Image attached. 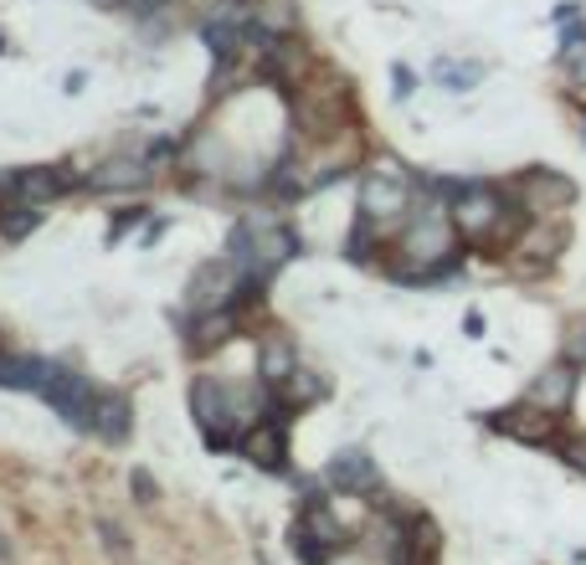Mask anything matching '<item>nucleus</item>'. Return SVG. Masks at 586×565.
<instances>
[{
    "instance_id": "1",
    "label": "nucleus",
    "mask_w": 586,
    "mask_h": 565,
    "mask_svg": "<svg viewBox=\"0 0 586 565\" xmlns=\"http://www.w3.org/2000/svg\"><path fill=\"white\" fill-rule=\"evenodd\" d=\"M458 226H452V211L443 206V201H433V195H417V206H412V216L402 222V232H396V273L412 282L422 278H437L443 268H452V257H458Z\"/></svg>"
},
{
    "instance_id": "2",
    "label": "nucleus",
    "mask_w": 586,
    "mask_h": 565,
    "mask_svg": "<svg viewBox=\"0 0 586 565\" xmlns=\"http://www.w3.org/2000/svg\"><path fill=\"white\" fill-rule=\"evenodd\" d=\"M417 206V191L396 160L381 154L361 180H355V222L361 226H381V232H402V222Z\"/></svg>"
},
{
    "instance_id": "3",
    "label": "nucleus",
    "mask_w": 586,
    "mask_h": 565,
    "mask_svg": "<svg viewBox=\"0 0 586 565\" xmlns=\"http://www.w3.org/2000/svg\"><path fill=\"white\" fill-rule=\"evenodd\" d=\"M288 253H294V237H288V226L278 216H247V222L232 232V263L242 268L247 282H263L273 268H284Z\"/></svg>"
},
{
    "instance_id": "4",
    "label": "nucleus",
    "mask_w": 586,
    "mask_h": 565,
    "mask_svg": "<svg viewBox=\"0 0 586 565\" xmlns=\"http://www.w3.org/2000/svg\"><path fill=\"white\" fill-rule=\"evenodd\" d=\"M504 191H510V201L525 211L530 222H566V211L576 206L582 185H576L566 170L535 164V170H520V175H514Z\"/></svg>"
},
{
    "instance_id": "5",
    "label": "nucleus",
    "mask_w": 586,
    "mask_h": 565,
    "mask_svg": "<svg viewBox=\"0 0 586 565\" xmlns=\"http://www.w3.org/2000/svg\"><path fill=\"white\" fill-rule=\"evenodd\" d=\"M582 365H572V360H551V365H541V371L525 381V396L520 402L541 406V412H551V417H566L576 402H582Z\"/></svg>"
},
{
    "instance_id": "6",
    "label": "nucleus",
    "mask_w": 586,
    "mask_h": 565,
    "mask_svg": "<svg viewBox=\"0 0 586 565\" xmlns=\"http://www.w3.org/2000/svg\"><path fill=\"white\" fill-rule=\"evenodd\" d=\"M566 247H572V226L566 222H530L510 253H514V268L520 273H551Z\"/></svg>"
},
{
    "instance_id": "7",
    "label": "nucleus",
    "mask_w": 586,
    "mask_h": 565,
    "mask_svg": "<svg viewBox=\"0 0 586 565\" xmlns=\"http://www.w3.org/2000/svg\"><path fill=\"white\" fill-rule=\"evenodd\" d=\"M242 268L226 257V263H201L191 273V309L195 313H222V309H237V288H242Z\"/></svg>"
},
{
    "instance_id": "8",
    "label": "nucleus",
    "mask_w": 586,
    "mask_h": 565,
    "mask_svg": "<svg viewBox=\"0 0 586 565\" xmlns=\"http://www.w3.org/2000/svg\"><path fill=\"white\" fill-rule=\"evenodd\" d=\"M494 427L525 447H561V417H551V412H541V406H530V402L499 412Z\"/></svg>"
},
{
    "instance_id": "9",
    "label": "nucleus",
    "mask_w": 586,
    "mask_h": 565,
    "mask_svg": "<svg viewBox=\"0 0 586 565\" xmlns=\"http://www.w3.org/2000/svg\"><path fill=\"white\" fill-rule=\"evenodd\" d=\"M62 191H67V175H57V170H11V185H6V195H15V206L31 211H42Z\"/></svg>"
},
{
    "instance_id": "10",
    "label": "nucleus",
    "mask_w": 586,
    "mask_h": 565,
    "mask_svg": "<svg viewBox=\"0 0 586 565\" xmlns=\"http://www.w3.org/2000/svg\"><path fill=\"white\" fill-rule=\"evenodd\" d=\"M237 452L242 458H253L257 468H284V458H288V443H284V431H278V422H257V427H247L237 437Z\"/></svg>"
},
{
    "instance_id": "11",
    "label": "nucleus",
    "mask_w": 586,
    "mask_h": 565,
    "mask_svg": "<svg viewBox=\"0 0 586 565\" xmlns=\"http://www.w3.org/2000/svg\"><path fill=\"white\" fill-rule=\"evenodd\" d=\"M330 483L340 493H365L376 489V462L365 447H345V452H334L330 458Z\"/></svg>"
},
{
    "instance_id": "12",
    "label": "nucleus",
    "mask_w": 586,
    "mask_h": 565,
    "mask_svg": "<svg viewBox=\"0 0 586 565\" xmlns=\"http://www.w3.org/2000/svg\"><path fill=\"white\" fill-rule=\"evenodd\" d=\"M273 396H278V406H288V412H303V406H315L319 396H324V375L309 371V365H294L288 381L273 386Z\"/></svg>"
},
{
    "instance_id": "13",
    "label": "nucleus",
    "mask_w": 586,
    "mask_h": 565,
    "mask_svg": "<svg viewBox=\"0 0 586 565\" xmlns=\"http://www.w3.org/2000/svg\"><path fill=\"white\" fill-rule=\"evenodd\" d=\"M237 334V309H222V313H195V334L191 344L201 350V355H211V350H222L226 340Z\"/></svg>"
},
{
    "instance_id": "14",
    "label": "nucleus",
    "mask_w": 586,
    "mask_h": 565,
    "mask_svg": "<svg viewBox=\"0 0 586 565\" xmlns=\"http://www.w3.org/2000/svg\"><path fill=\"white\" fill-rule=\"evenodd\" d=\"M88 427L98 431V437H108V443L129 437V402H124V396H98L88 412Z\"/></svg>"
},
{
    "instance_id": "15",
    "label": "nucleus",
    "mask_w": 586,
    "mask_h": 565,
    "mask_svg": "<svg viewBox=\"0 0 586 565\" xmlns=\"http://www.w3.org/2000/svg\"><path fill=\"white\" fill-rule=\"evenodd\" d=\"M98 191H139L150 185V160H108L98 175H93Z\"/></svg>"
},
{
    "instance_id": "16",
    "label": "nucleus",
    "mask_w": 586,
    "mask_h": 565,
    "mask_svg": "<svg viewBox=\"0 0 586 565\" xmlns=\"http://www.w3.org/2000/svg\"><path fill=\"white\" fill-rule=\"evenodd\" d=\"M288 371H294V350H288V340L263 334V344H257V375H263V386L288 381Z\"/></svg>"
},
{
    "instance_id": "17",
    "label": "nucleus",
    "mask_w": 586,
    "mask_h": 565,
    "mask_svg": "<svg viewBox=\"0 0 586 565\" xmlns=\"http://www.w3.org/2000/svg\"><path fill=\"white\" fill-rule=\"evenodd\" d=\"M257 26H263V36H288L294 31V21H299V11H294V0H257Z\"/></svg>"
},
{
    "instance_id": "18",
    "label": "nucleus",
    "mask_w": 586,
    "mask_h": 565,
    "mask_svg": "<svg viewBox=\"0 0 586 565\" xmlns=\"http://www.w3.org/2000/svg\"><path fill=\"white\" fill-rule=\"evenodd\" d=\"M433 73H437V83H443L448 93H468V88H479V83H483V62H448V57H443Z\"/></svg>"
},
{
    "instance_id": "19",
    "label": "nucleus",
    "mask_w": 586,
    "mask_h": 565,
    "mask_svg": "<svg viewBox=\"0 0 586 565\" xmlns=\"http://www.w3.org/2000/svg\"><path fill=\"white\" fill-rule=\"evenodd\" d=\"M561 360H572V365L586 371V313H572L561 324Z\"/></svg>"
},
{
    "instance_id": "20",
    "label": "nucleus",
    "mask_w": 586,
    "mask_h": 565,
    "mask_svg": "<svg viewBox=\"0 0 586 565\" xmlns=\"http://www.w3.org/2000/svg\"><path fill=\"white\" fill-rule=\"evenodd\" d=\"M556 452H561L566 462H572L576 473L586 478V437H582V431H572V437H561V447H556Z\"/></svg>"
},
{
    "instance_id": "21",
    "label": "nucleus",
    "mask_w": 586,
    "mask_h": 565,
    "mask_svg": "<svg viewBox=\"0 0 586 565\" xmlns=\"http://www.w3.org/2000/svg\"><path fill=\"white\" fill-rule=\"evenodd\" d=\"M98 535H104V545L114 555H129V540H124V530L119 524H108V520H98Z\"/></svg>"
},
{
    "instance_id": "22",
    "label": "nucleus",
    "mask_w": 586,
    "mask_h": 565,
    "mask_svg": "<svg viewBox=\"0 0 586 565\" xmlns=\"http://www.w3.org/2000/svg\"><path fill=\"white\" fill-rule=\"evenodd\" d=\"M129 483H135V499H139V504H155V478L145 473V468H139V473L129 478Z\"/></svg>"
},
{
    "instance_id": "23",
    "label": "nucleus",
    "mask_w": 586,
    "mask_h": 565,
    "mask_svg": "<svg viewBox=\"0 0 586 565\" xmlns=\"http://www.w3.org/2000/svg\"><path fill=\"white\" fill-rule=\"evenodd\" d=\"M0 237H6V211H0Z\"/></svg>"
}]
</instances>
